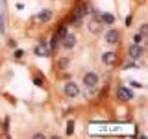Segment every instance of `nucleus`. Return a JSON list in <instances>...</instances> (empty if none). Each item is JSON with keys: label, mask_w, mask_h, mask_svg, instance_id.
I'll return each mask as SVG.
<instances>
[{"label": "nucleus", "mask_w": 148, "mask_h": 139, "mask_svg": "<svg viewBox=\"0 0 148 139\" xmlns=\"http://www.w3.org/2000/svg\"><path fill=\"white\" fill-rule=\"evenodd\" d=\"M89 11H91V6H89L87 2L78 4V6L74 8V11H72V24H74V26H80L82 21H83L87 15H89Z\"/></svg>", "instance_id": "nucleus-1"}, {"label": "nucleus", "mask_w": 148, "mask_h": 139, "mask_svg": "<svg viewBox=\"0 0 148 139\" xmlns=\"http://www.w3.org/2000/svg\"><path fill=\"white\" fill-rule=\"evenodd\" d=\"M63 93H65L67 98H76V96L80 95V85L74 80H69V82H65V85H63Z\"/></svg>", "instance_id": "nucleus-2"}, {"label": "nucleus", "mask_w": 148, "mask_h": 139, "mask_svg": "<svg viewBox=\"0 0 148 139\" xmlns=\"http://www.w3.org/2000/svg\"><path fill=\"white\" fill-rule=\"evenodd\" d=\"M52 17H54V13H52V9H48V8H45V9H41L37 15L32 19V21L35 22V24H46V22H50L52 21Z\"/></svg>", "instance_id": "nucleus-3"}, {"label": "nucleus", "mask_w": 148, "mask_h": 139, "mask_svg": "<svg viewBox=\"0 0 148 139\" xmlns=\"http://www.w3.org/2000/svg\"><path fill=\"white\" fill-rule=\"evenodd\" d=\"M82 83L87 87V89H95V87L98 85V74H96V72H85V74H83Z\"/></svg>", "instance_id": "nucleus-4"}, {"label": "nucleus", "mask_w": 148, "mask_h": 139, "mask_svg": "<svg viewBox=\"0 0 148 139\" xmlns=\"http://www.w3.org/2000/svg\"><path fill=\"white\" fill-rule=\"evenodd\" d=\"M104 41H106L108 45H119V41H120V32L117 30V28H109V30L104 34Z\"/></svg>", "instance_id": "nucleus-5"}, {"label": "nucleus", "mask_w": 148, "mask_h": 139, "mask_svg": "<svg viewBox=\"0 0 148 139\" xmlns=\"http://www.w3.org/2000/svg\"><path fill=\"white\" fill-rule=\"evenodd\" d=\"M35 56H39V58H48V56H52V50H50V46L46 41H39L37 43V46L34 48Z\"/></svg>", "instance_id": "nucleus-6"}, {"label": "nucleus", "mask_w": 148, "mask_h": 139, "mask_svg": "<svg viewBox=\"0 0 148 139\" xmlns=\"http://www.w3.org/2000/svg\"><path fill=\"white\" fill-rule=\"evenodd\" d=\"M100 59H102V63H104V65L113 67V65H117V61H119V54L113 52V50H108V52H104V54L100 56Z\"/></svg>", "instance_id": "nucleus-7"}, {"label": "nucleus", "mask_w": 148, "mask_h": 139, "mask_svg": "<svg viewBox=\"0 0 148 139\" xmlns=\"http://www.w3.org/2000/svg\"><path fill=\"white\" fill-rule=\"evenodd\" d=\"M61 46L67 50H72L74 46H76V35L71 34V32H67L63 37H61Z\"/></svg>", "instance_id": "nucleus-8"}, {"label": "nucleus", "mask_w": 148, "mask_h": 139, "mask_svg": "<svg viewBox=\"0 0 148 139\" xmlns=\"http://www.w3.org/2000/svg\"><path fill=\"white\" fill-rule=\"evenodd\" d=\"M143 54H145V48H143L141 45H133V43L130 45V48H128V58L130 59H135V61H137Z\"/></svg>", "instance_id": "nucleus-9"}, {"label": "nucleus", "mask_w": 148, "mask_h": 139, "mask_svg": "<svg viewBox=\"0 0 148 139\" xmlns=\"http://www.w3.org/2000/svg\"><path fill=\"white\" fill-rule=\"evenodd\" d=\"M87 30L91 32L92 35H98L102 34V30H104V24L98 21V19H89V24H87Z\"/></svg>", "instance_id": "nucleus-10"}, {"label": "nucleus", "mask_w": 148, "mask_h": 139, "mask_svg": "<svg viewBox=\"0 0 148 139\" xmlns=\"http://www.w3.org/2000/svg\"><path fill=\"white\" fill-rule=\"evenodd\" d=\"M117 96H119L122 102H128V100L135 98V96H133V91H130L128 87H124V85H120L119 89H117Z\"/></svg>", "instance_id": "nucleus-11"}, {"label": "nucleus", "mask_w": 148, "mask_h": 139, "mask_svg": "<svg viewBox=\"0 0 148 139\" xmlns=\"http://www.w3.org/2000/svg\"><path fill=\"white\" fill-rule=\"evenodd\" d=\"M98 21L102 22V24H106V26H111V24L115 22V17L111 15V13H100Z\"/></svg>", "instance_id": "nucleus-12"}, {"label": "nucleus", "mask_w": 148, "mask_h": 139, "mask_svg": "<svg viewBox=\"0 0 148 139\" xmlns=\"http://www.w3.org/2000/svg\"><path fill=\"white\" fill-rule=\"evenodd\" d=\"M69 63H71L69 58H59L58 59V69H59V71H65V69L69 67Z\"/></svg>", "instance_id": "nucleus-13"}, {"label": "nucleus", "mask_w": 148, "mask_h": 139, "mask_svg": "<svg viewBox=\"0 0 148 139\" xmlns=\"http://www.w3.org/2000/svg\"><path fill=\"white\" fill-rule=\"evenodd\" d=\"M59 41H61V39H59V37H58V35L54 34V37H52V39H50V45H48V46H50V50H52V54L56 52V48H58Z\"/></svg>", "instance_id": "nucleus-14"}, {"label": "nucleus", "mask_w": 148, "mask_h": 139, "mask_svg": "<svg viewBox=\"0 0 148 139\" xmlns=\"http://www.w3.org/2000/svg\"><path fill=\"white\" fill-rule=\"evenodd\" d=\"M74 128H76V122H74V120H69V122H67V130H65V133H67V136H72V133H74Z\"/></svg>", "instance_id": "nucleus-15"}, {"label": "nucleus", "mask_w": 148, "mask_h": 139, "mask_svg": "<svg viewBox=\"0 0 148 139\" xmlns=\"http://www.w3.org/2000/svg\"><path fill=\"white\" fill-rule=\"evenodd\" d=\"M132 69H139V65H137L135 59H130V61L124 65V71H132Z\"/></svg>", "instance_id": "nucleus-16"}, {"label": "nucleus", "mask_w": 148, "mask_h": 139, "mask_svg": "<svg viewBox=\"0 0 148 139\" xmlns=\"http://www.w3.org/2000/svg\"><path fill=\"white\" fill-rule=\"evenodd\" d=\"M67 32H69V30H67V24H61V26L58 28V32H56V35H58L59 39H61V37H63L65 34H67Z\"/></svg>", "instance_id": "nucleus-17"}, {"label": "nucleus", "mask_w": 148, "mask_h": 139, "mask_svg": "<svg viewBox=\"0 0 148 139\" xmlns=\"http://www.w3.org/2000/svg\"><path fill=\"white\" fill-rule=\"evenodd\" d=\"M34 83H35L37 87H43V85H45V80H43V76H41V74H35V76H34Z\"/></svg>", "instance_id": "nucleus-18"}, {"label": "nucleus", "mask_w": 148, "mask_h": 139, "mask_svg": "<svg viewBox=\"0 0 148 139\" xmlns=\"http://www.w3.org/2000/svg\"><path fill=\"white\" fill-rule=\"evenodd\" d=\"M145 39H146V37H145V35H141V34L137 32V34L133 35V45H141V43H143Z\"/></svg>", "instance_id": "nucleus-19"}, {"label": "nucleus", "mask_w": 148, "mask_h": 139, "mask_svg": "<svg viewBox=\"0 0 148 139\" xmlns=\"http://www.w3.org/2000/svg\"><path fill=\"white\" fill-rule=\"evenodd\" d=\"M139 34L145 35L146 39H148V24H141V28H139Z\"/></svg>", "instance_id": "nucleus-20"}, {"label": "nucleus", "mask_w": 148, "mask_h": 139, "mask_svg": "<svg viewBox=\"0 0 148 139\" xmlns=\"http://www.w3.org/2000/svg\"><path fill=\"white\" fill-rule=\"evenodd\" d=\"M22 56H24V50H21V48H15V50H13V58H15V59H21Z\"/></svg>", "instance_id": "nucleus-21"}, {"label": "nucleus", "mask_w": 148, "mask_h": 139, "mask_svg": "<svg viewBox=\"0 0 148 139\" xmlns=\"http://www.w3.org/2000/svg\"><path fill=\"white\" fill-rule=\"evenodd\" d=\"M6 32V24H4V17L0 15V34H4Z\"/></svg>", "instance_id": "nucleus-22"}, {"label": "nucleus", "mask_w": 148, "mask_h": 139, "mask_svg": "<svg viewBox=\"0 0 148 139\" xmlns=\"http://www.w3.org/2000/svg\"><path fill=\"white\" fill-rule=\"evenodd\" d=\"M130 85H132V87H139V89H143V87H145L141 82H130Z\"/></svg>", "instance_id": "nucleus-23"}, {"label": "nucleus", "mask_w": 148, "mask_h": 139, "mask_svg": "<svg viewBox=\"0 0 148 139\" xmlns=\"http://www.w3.org/2000/svg\"><path fill=\"white\" fill-rule=\"evenodd\" d=\"M4 130H6V132L9 130V119H8V117L4 119Z\"/></svg>", "instance_id": "nucleus-24"}, {"label": "nucleus", "mask_w": 148, "mask_h": 139, "mask_svg": "<svg viewBox=\"0 0 148 139\" xmlns=\"http://www.w3.org/2000/svg\"><path fill=\"white\" fill-rule=\"evenodd\" d=\"M8 45L11 46V48H17V41H13V39H9V41H8Z\"/></svg>", "instance_id": "nucleus-25"}, {"label": "nucleus", "mask_w": 148, "mask_h": 139, "mask_svg": "<svg viewBox=\"0 0 148 139\" xmlns=\"http://www.w3.org/2000/svg\"><path fill=\"white\" fill-rule=\"evenodd\" d=\"M34 137H35V139H43V137H45V133H41V132H37V133H34Z\"/></svg>", "instance_id": "nucleus-26"}, {"label": "nucleus", "mask_w": 148, "mask_h": 139, "mask_svg": "<svg viewBox=\"0 0 148 139\" xmlns=\"http://www.w3.org/2000/svg\"><path fill=\"white\" fill-rule=\"evenodd\" d=\"M126 26H132V15L126 17Z\"/></svg>", "instance_id": "nucleus-27"}]
</instances>
